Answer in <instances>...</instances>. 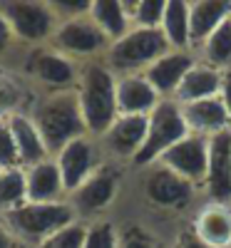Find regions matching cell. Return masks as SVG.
<instances>
[{"instance_id":"6da1fadb","label":"cell","mask_w":231,"mask_h":248,"mask_svg":"<svg viewBox=\"0 0 231 248\" xmlns=\"http://www.w3.org/2000/svg\"><path fill=\"white\" fill-rule=\"evenodd\" d=\"M28 114H30L33 124L37 127L40 137H43V144H45L50 156H55L72 139L87 134L75 90L35 94Z\"/></svg>"},{"instance_id":"7a4b0ae2","label":"cell","mask_w":231,"mask_h":248,"mask_svg":"<svg viewBox=\"0 0 231 248\" xmlns=\"http://www.w3.org/2000/svg\"><path fill=\"white\" fill-rule=\"evenodd\" d=\"M75 94L85 129L92 137H102L117 119V75L104 65V60H87L80 65Z\"/></svg>"},{"instance_id":"3957f363","label":"cell","mask_w":231,"mask_h":248,"mask_svg":"<svg viewBox=\"0 0 231 248\" xmlns=\"http://www.w3.org/2000/svg\"><path fill=\"white\" fill-rule=\"evenodd\" d=\"M5 221L8 231L15 236V241L23 248H37L43 241H48L52 233L62 231L65 226L80 221L67 201L57 203H33L25 201L15 211L0 216Z\"/></svg>"},{"instance_id":"277c9868","label":"cell","mask_w":231,"mask_h":248,"mask_svg":"<svg viewBox=\"0 0 231 248\" xmlns=\"http://www.w3.org/2000/svg\"><path fill=\"white\" fill-rule=\"evenodd\" d=\"M164 52H169V45H166L159 28L157 30L132 28L127 35L110 43L102 60L117 77H122V75H142Z\"/></svg>"},{"instance_id":"5b68a950","label":"cell","mask_w":231,"mask_h":248,"mask_svg":"<svg viewBox=\"0 0 231 248\" xmlns=\"http://www.w3.org/2000/svg\"><path fill=\"white\" fill-rule=\"evenodd\" d=\"M80 65L75 60L65 57L50 45L30 47L20 65V77L28 82V87L40 92H60V90H75L77 85Z\"/></svg>"},{"instance_id":"8992f818","label":"cell","mask_w":231,"mask_h":248,"mask_svg":"<svg viewBox=\"0 0 231 248\" xmlns=\"http://www.w3.org/2000/svg\"><path fill=\"white\" fill-rule=\"evenodd\" d=\"M0 15L8 20L17 47L25 50L48 45L57 28V15L50 0H3Z\"/></svg>"},{"instance_id":"52a82bcc","label":"cell","mask_w":231,"mask_h":248,"mask_svg":"<svg viewBox=\"0 0 231 248\" xmlns=\"http://www.w3.org/2000/svg\"><path fill=\"white\" fill-rule=\"evenodd\" d=\"M186 134L189 132L184 124L182 107L174 99H162L149 112V117H147V137H144L139 154L132 161V169H147L152 164H157L162 159V154L166 149H172Z\"/></svg>"},{"instance_id":"ba28073f","label":"cell","mask_w":231,"mask_h":248,"mask_svg":"<svg viewBox=\"0 0 231 248\" xmlns=\"http://www.w3.org/2000/svg\"><path fill=\"white\" fill-rule=\"evenodd\" d=\"M119 186H122V167L115 161H104L92 176H87L75 191L67 194V203L72 206L80 221L90 223L95 218H102L99 214H104L115 203Z\"/></svg>"},{"instance_id":"9c48e42d","label":"cell","mask_w":231,"mask_h":248,"mask_svg":"<svg viewBox=\"0 0 231 248\" xmlns=\"http://www.w3.org/2000/svg\"><path fill=\"white\" fill-rule=\"evenodd\" d=\"M48 45L62 52L65 57L75 60L77 65H82L87 60L104 57V52L110 47V40L92 23L90 15H80L70 20H60Z\"/></svg>"},{"instance_id":"30bf717a","label":"cell","mask_w":231,"mask_h":248,"mask_svg":"<svg viewBox=\"0 0 231 248\" xmlns=\"http://www.w3.org/2000/svg\"><path fill=\"white\" fill-rule=\"evenodd\" d=\"M52 159L60 169V176H62V184H65L67 194L75 191L82 181L92 176L107 161V156H104V152L99 147V139L92 134H82V137L72 139Z\"/></svg>"},{"instance_id":"8fae6325","label":"cell","mask_w":231,"mask_h":248,"mask_svg":"<svg viewBox=\"0 0 231 248\" xmlns=\"http://www.w3.org/2000/svg\"><path fill=\"white\" fill-rule=\"evenodd\" d=\"M144 179H142V194L157 209L164 211H179L184 206H189L199 189L192 186L189 181H184L182 176H177L174 171H169L162 164H152V167L142 169Z\"/></svg>"},{"instance_id":"7c38bea8","label":"cell","mask_w":231,"mask_h":248,"mask_svg":"<svg viewBox=\"0 0 231 248\" xmlns=\"http://www.w3.org/2000/svg\"><path fill=\"white\" fill-rule=\"evenodd\" d=\"M144 137H147V117H139V114H117V119L107 127L99 139V147L107 156V161H115V164H130L134 156L139 154L142 144H144Z\"/></svg>"},{"instance_id":"4fadbf2b","label":"cell","mask_w":231,"mask_h":248,"mask_svg":"<svg viewBox=\"0 0 231 248\" xmlns=\"http://www.w3.org/2000/svg\"><path fill=\"white\" fill-rule=\"evenodd\" d=\"M206 161H209V139L186 134L172 149H166L157 164L166 167L169 171H174L177 176H182L184 181H189L201 191L204 179H206Z\"/></svg>"},{"instance_id":"5bb4252c","label":"cell","mask_w":231,"mask_h":248,"mask_svg":"<svg viewBox=\"0 0 231 248\" xmlns=\"http://www.w3.org/2000/svg\"><path fill=\"white\" fill-rule=\"evenodd\" d=\"M201 191L206 194V201L231 203V129L209 139V161Z\"/></svg>"},{"instance_id":"9a60e30c","label":"cell","mask_w":231,"mask_h":248,"mask_svg":"<svg viewBox=\"0 0 231 248\" xmlns=\"http://www.w3.org/2000/svg\"><path fill=\"white\" fill-rule=\"evenodd\" d=\"M194 62H197V52L192 50H169L159 60H154L142 75L162 99H172L182 85L184 75L194 67Z\"/></svg>"},{"instance_id":"2e32d148","label":"cell","mask_w":231,"mask_h":248,"mask_svg":"<svg viewBox=\"0 0 231 248\" xmlns=\"http://www.w3.org/2000/svg\"><path fill=\"white\" fill-rule=\"evenodd\" d=\"M179 107H182L184 124H186L189 134L212 139V137L231 129V122H229V114H226L221 97H209V99L189 102V105H179Z\"/></svg>"},{"instance_id":"e0dca14e","label":"cell","mask_w":231,"mask_h":248,"mask_svg":"<svg viewBox=\"0 0 231 248\" xmlns=\"http://www.w3.org/2000/svg\"><path fill=\"white\" fill-rule=\"evenodd\" d=\"M192 231L212 248H229L231 243V203L206 201L199 206L194 221L189 223Z\"/></svg>"},{"instance_id":"ac0fdd59","label":"cell","mask_w":231,"mask_h":248,"mask_svg":"<svg viewBox=\"0 0 231 248\" xmlns=\"http://www.w3.org/2000/svg\"><path fill=\"white\" fill-rule=\"evenodd\" d=\"M25 171V196L33 203H57V201H67V191L62 184L60 169L55 159H45L35 164V167L23 169Z\"/></svg>"},{"instance_id":"d6986e66","label":"cell","mask_w":231,"mask_h":248,"mask_svg":"<svg viewBox=\"0 0 231 248\" xmlns=\"http://www.w3.org/2000/svg\"><path fill=\"white\" fill-rule=\"evenodd\" d=\"M162 102L154 87L144 75H122L117 77V112L149 117V112Z\"/></svg>"},{"instance_id":"ffe728a7","label":"cell","mask_w":231,"mask_h":248,"mask_svg":"<svg viewBox=\"0 0 231 248\" xmlns=\"http://www.w3.org/2000/svg\"><path fill=\"white\" fill-rule=\"evenodd\" d=\"M224 85V72L206 65L197 57L194 67L189 70L182 79V85L177 90V94L172 97L177 105H189V102H199V99H209V97H219Z\"/></svg>"},{"instance_id":"44dd1931","label":"cell","mask_w":231,"mask_h":248,"mask_svg":"<svg viewBox=\"0 0 231 248\" xmlns=\"http://www.w3.org/2000/svg\"><path fill=\"white\" fill-rule=\"evenodd\" d=\"M231 17V3L229 0H192L189 3V32H192V50L212 35L216 28H221Z\"/></svg>"},{"instance_id":"7402d4cb","label":"cell","mask_w":231,"mask_h":248,"mask_svg":"<svg viewBox=\"0 0 231 248\" xmlns=\"http://www.w3.org/2000/svg\"><path fill=\"white\" fill-rule=\"evenodd\" d=\"M8 124H10V132H13V139H15L20 169L35 167V164L50 159L45 144H43V137H40V132H37V127L33 124V119H30L28 112L13 114L8 119Z\"/></svg>"},{"instance_id":"603a6c76","label":"cell","mask_w":231,"mask_h":248,"mask_svg":"<svg viewBox=\"0 0 231 248\" xmlns=\"http://www.w3.org/2000/svg\"><path fill=\"white\" fill-rule=\"evenodd\" d=\"M92 23L104 32V37L115 43L122 35H127L132 30L130 13L124 0H90V13Z\"/></svg>"},{"instance_id":"cb8c5ba5","label":"cell","mask_w":231,"mask_h":248,"mask_svg":"<svg viewBox=\"0 0 231 248\" xmlns=\"http://www.w3.org/2000/svg\"><path fill=\"white\" fill-rule=\"evenodd\" d=\"M35 99V92L28 87V82L0 65V119H10L13 114L28 112Z\"/></svg>"},{"instance_id":"d4e9b609","label":"cell","mask_w":231,"mask_h":248,"mask_svg":"<svg viewBox=\"0 0 231 248\" xmlns=\"http://www.w3.org/2000/svg\"><path fill=\"white\" fill-rule=\"evenodd\" d=\"M159 30H162V35L166 40V45H169V50H192V32H189V3H186V0H166Z\"/></svg>"},{"instance_id":"484cf974","label":"cell","mask_w":231,"mask_h":248,"mask_svg":"<svg viewBox=\"0 0 231 248\" xmlns=\"http://www.w3.org/2000/svg\"><path fill=\"white\" fill-rule=\"evenodd\" d=\"M197 57L221 72L231 70V20H226L221 28H216L197 47Z\"/></svg>"},{"instance_id":"4316f807","label":"cell","mask_w":231,"mask_h":248,"mask_svg":"<svg viewBox=\"0 0 231 248\" xmlns=\"http://www.w3.org/2000/svg\"><path fill=\"white\" fill-rule=\"evenodd\" d=\"M28 201L25 196V171L23 169H10L0 171V216L15 211L17 206Z\"/></svg>"},{"instance_id":"83f0119b","label":"cell","mask_w":231,"mask_h":248,"mask_svg":"<svg viewBox=\"0 0 231 248\" xmlns=\"http://www.w3.org/2000/svg\"><path fill=\"white\" fill-rule=\"evenodd\" d=\"M130 13L132 28H144V30H157L162 25V15L166 0H124Z\"/></svg>"},{"instance_id":"f1b7e54d","label":"cell","mask_w":231,"mask_h":248,"mask_svg":"<svg viewBox=\"0 0 231 248\" xmlns=\"http://www.w3.org/2000/svg\"><path fill=\"white\" fill-rule=\"evenodd\" d=\"M117 229L119 226L115 221H110V218L90 221L82 248H117Z\"/></svg>"},{"instance_id":"f546056e","label":"cell","mask_w":231,"mask_h":248,"mask_svg":"<svg viewBox=\"0 0 231 248\" xmlns=\"http://www.w3.org/2000/svg\"><path fill=\"white\" fill-rule=\"evenodd\" d=\"M117 248H162L157 236L142 223H127L117 229Z\"/></svg>"},{"instance_id":"4dcf8cb0","label":"cell","mask_w":231,"mask_h":248,"mask_svg":"<svg viewBox=\"0 0 231 248\" xmlns=\"http://www.w3.org/2000/svg\"><path fill=\"white\" fill-rule=\"evenodd\" d=\"M85 231H87V223L85 221H75V223L65 226L62 231L52 233L37 248H82V243H85Z\"/></svg>"},{"instance_id":"1f68e13d","label":"cell","mask_w":231,"mask_h":248,"mask_svg":"<svg viewBox=\"0 0 231 248\" xmlns=\"http://www.w3.org/2000/svg\"><path fill=\"white\" fill-rule=\"evenodd\" d=\"M10 169H20L17 149H15V139L8 119H0V171H10Z\"/></svg>"},{"instance_id":"d6a6232c","label":"cell","mask_w":231,"mask_h":248,"mask_svg":"<svg viewBox=\"0 0 231 248\" xmlns=\"http://www.w3.org/2000/svg\"><path fill=\"white\" fill-rule=\"evenodd\" d=\"M172 248H212V246H206V243L192 231V226H189V229H184V231L174 238Z\"/></svg>"},{"instance_id":"836d02e7","label":"cell","mask_w":231,"mask_h":248,"mask_svg":"<svg viewBox=\"0 0 231 248\" xmlns=\"http://www.w3.org/2000/svg\"><path fill=\"white\" fill-rule=\"evenodd\" d=\"M13 47H17L15 37H13V30H10V25H8V20L0 15V57L8 55Z\"/></svg>"},{"instance_id":"e575fe53","label":"cell","mask_w":231,"mask_h":248,"mask_svg":"<svg viewBox=\"0 0 231 248\" xmlns=\"http://www.w3.org/2000/svg\"><path fill=\"white\" fill-rule=\"evenodd\" d=\"M224 107H226V114H229V122H231V70L224 72V85H221V92H219Z\"/></svg>"},{"instance_id":"d590c367","label":"cell","mask_w":231,"mask_h":248,"mask_svg":"<svg viewBox=\"0 0 231 248\" xmlns=\"http://www.w3.org/2000/svg\"><path fill=\"white\" fill-rule=\"evenodd\" d=\"M0 248H23V246L15 241V236L8 231V226H5L3 218H0Z\"/></svg>"},{"instance_id":"8d00e7d4","label":"cell","mask_w":231,"mask_h":248,"mask_svg":"<svg viewBox=\"0 0 231 248\" xmlns=\"http://www.w3.org/2000/svg\"><path fill=\"white\" fill-rule=\"evenodd\" d=\"M229 248H231V243H229Z\"/></svg>"},{"instance_id":"74e56055","label":"cell","mask_w":231,"mask_h":248,"mask_svg":"<svg viewBox=\"0 0 231 248\" xmlns=\"http://www.w3.org/2000/svg\"><path fill=\"white\" fill-rule=\"evenodd\" d=\"M229 20H231V17H229Z\"/></svg>"}]
</instances>
